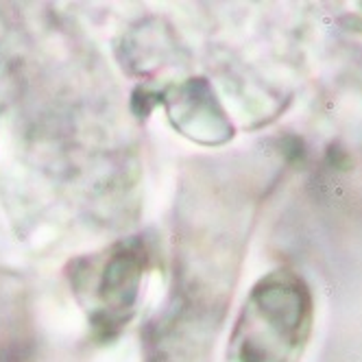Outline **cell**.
<instances>
[{
    "label": "cell",
    "mask_w": 362,
    "mask_h": 362,
    "mask_svg": "<svg viewBox=\"0 0 362 362\" xmlns=\"http://www.w3.org/2000/svg\"><path fill=\"white\" fill-rule=\"evenodd\" d=\"M140 253H133L131 249L122 247L120 251H116L113 255L107 258L98 284H96V294L100 297V301L107 306H116V308H129L133 303L135 297V286L140 279ZM113 308V310H116Z\"/></svg>",
    "instance_id": "obj_2"
},
{
    "label": "cell",
    "mask_w": 362,
    "mask_h": 362,
    "mask_svg": "<svg viewBox=\"0 0 362 362\" xmlns=\"http://www.w3.org/2000/svg\"><path fill=\"white\" fill-rule=\"evenodd\" d=\"M312 329V297L290 271L264 277L247 297L225 362H299Z\"/></svg>",
    "instance_id": "obj_1"
}]
</instances>
